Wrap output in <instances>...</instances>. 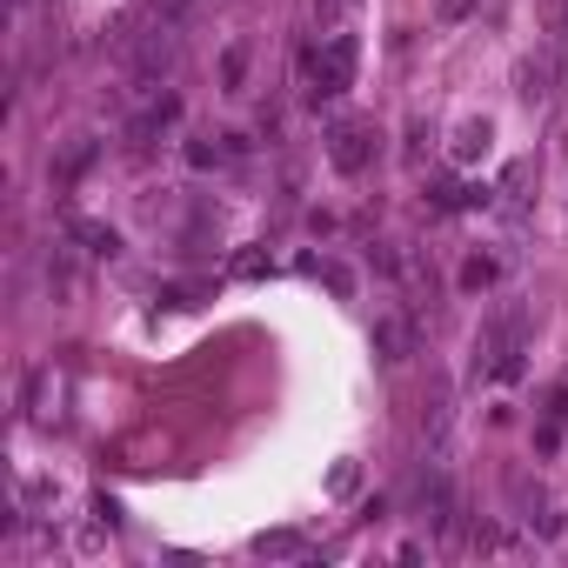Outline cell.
<instances>
[{"label": "cell", "instance_id": "1", "mask_svg": "<svg viewBox=\"0 0 568 568\" xmlns=\"http://www.w3.org/2000/svg\"><path fill=\"white\" fill-rule=\"evenodd\" d=\"M301 87H308V101L321 107V101H341L348 87H354V34H321V48H308L301 54Z\"/></svg>", "mask_w": 568, "mask_h": 568}, {"label": "cell", "instance_id": "2", "mask_svg": "<svg viewBox=\"0 0 568 568\" xmlns=\"http://www.w3.org/2000/svg\"><path fill=\"white\" fill-rule=\"evenodd\" d=\"M328 161H334L341 174H368V161H374V127H368V121H334V127H328Z\"/></svg>", "mask_w": 568, "mask_h": 568}, {"label": "cell", "instance_id": "3", "mask_svg": "<svg viewBox=\"0 0 568 568\" xmlns=\"http://www.w3.org/2000/svg\"><path fill=\"white\" fill-rule=\"evenodd\" d=\"M415 515H422L435 535L455 521V488H448V475H442V468H428V475L415 482Z\"/></svg>", "mask_w": 568, "mask_h": 568}, {"label": "cell", "instance_id": "4", "mask_svg": "<svg viewBox=\"0 0 568 568\" xmlns=\"http://www.w3.org/2000/svg\"><path fill=\"white\" fill-rule=\"evenodd\" d=\"M374 354H382V361H409L415 354V321L409 314H382V321H374Z\"/></svg>", "mask_w": 568, "mask_h": 568}, {"label": "cell", "instance_id": "5", "mask_svg": "<svg viewBox=\"0 0 568 568\" xmlns=\"http://www.w3.org/2000/svg\"><path fill=\"white\" fill-rule=\"evenodd\" d=\"M87 167H94V141H74V147H68V154L54 161V187H74V180H81Z\"/></svg>", "mask_w": 568, "mask_h": 568}, {"label": "cell", "instance_id": "6", "mask_svg": "<svg viewBox=\"0 0 568 568\" xmlns=\"http://www.w3.org/2000/svg\"><path fill=\"white\" fill-rule=\"evenodd\" d=\"M48 288H54L61 301L81 288V268H74V255H68V248H54V255H48Z\"/></svg>", "mask_w": 568, "mask_h": 568}, {"label": "cell", "instance_id": "7", "mask_svg": "<svg viewBox=\"0 0 568 568\" xmlns=\"http://www.w3.org/2000/svg\"><path fill=\"white\" fill-rule=\"evenodd\" d=\"M74 241H87V255H121V235L114 228H101V221H74Z\"/></svg>", "mask_w": 568, "mask_h": 568}, {"label": "cell", "instance_id": "8", "mask_svg": "<svg viewBox=\"0 0 568 568\" xmlns=\"http://www.w3.org/2000/svg\"><path fill=\"white\" fill-rule=\"evenodd\" d=\"M241 81H248V48H228V54H221V87L241 94Z\"/></svg>", "mask_w": 568, "mask_h": 568}, {"label": "cell", "instance_id": "9", "mask_svg": "<svg viewBox=\"0 0 568 568\" xmlns=\"http://www.w3.org/2000/svg\"><path fill=\"white\" fill-rule=\"evenodd\" d=\"M482 147H488V121H468V127L455 134V154L468 161V154H482Z\"/></svg>", "mask_w": 568, "mask_h": 568}, {"label": "cell", "instance_id": "10", "mask_svg": "<svg viewBox=\"0 0 568 568\" xmlns=\"http://www.w3.org/2000/svg\"><path fill=\"white\" fill-rule=\"evenodd\" d=\"M314 268H321V281H328V288H334V295H341V301H348V295H354V275H348V268H341V261H314Z\"/></svg>", "mask_w": 568, "mask_h": 568}, {"label": "cell", "instance_id": "11", "mask_svg": "<svg viewBox=\"0 0 568 568\" xmlns=\"http://www.w3.org/2000/svg\"><path fill=\"white\" fill-rule=\"evenodd\" d=\"M308 8H314L321 34H334V28H341V14H348V0H308Z\"/></svg>", "mask_w": 568, "mask_h": 568}, {"label": "cell", "instance_id": "12", "mask_svg": "<svg viewBox=\"0 0 568 568\" xmlns=\"http://www.w3.org/2000/svg\"><path fill=\"white\" fill-rule=\"evenodd\" d=\"M495 275H502V268H495V261H482V255H475V261H468V268H462V288H488V281H495Z\"/></svg>", "mask_w": 568, "mask_h": 568}, {"label": "cell", "instance_id": "13", "mask_svg": "<svg viewBox=\"0 0 568 568\" xmlns=\"http://www.w3.org/2000/svg\"><path fill=\"white\" fill-rule=\"evenodd\" d=\"M261 555H301V541L295 535H261Z\"/></svg>", "mask_w": 568, "mask_h": 568}, {"label": "cell", "instance_id": "14", "mask_svg": "<svg viewBox=\"0 0 568 568\" xmlns=\"http://www.w3.org/2000/svg\"><path fill=\"white\" fill-rule=\"evenodd\" d=\"M468 8H475V0H442V14H448V21H462Z\"/></svg>", "mask_w": 568, "mask_h": 568}]
</instances>
